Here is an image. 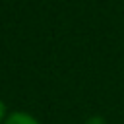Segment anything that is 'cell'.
<instances>
[{"mask_svg":"<svg viewBox=\"0 0 124 124\" xmlns=\"http://www.w3.org/2000/svg\"><path fill=\"white\" fill-rule=\"evenodd\" d=\"M4 124H39V122L29 112H12L10 116H6Z\"/></svg>","mask_w":124,"mask_h":124,"instance_id":"cell-1","label":"cell"},{"mask_svg":"<svg viewBox=\"0 0 124 124\" xmlns=\"http://www.w3.org/2000/svg\"><path fill=\"white\" fill-rule=\"evenodd\" d=\"M85 124H107V120L103 116H99V114H93V116H89L85 120Z\"/></svg>","mask_w":124,"mask_h":124,"instance_id":"cell-2","label":"cell"},{"mask_svg":"<svg viewBox=\"0 0 124 124\" xmlns=\"http://www.w3.org/2000/svg\"><path fill=\"white\" fill-rule=\"evenodd\" d=\"M4 116H6V107H4V103L0 101V122L4 120Z\"/></svg>","mask_w":124,"mask_h":124,"instance_id":"cell-3","label":"cell"}]
</instances>
